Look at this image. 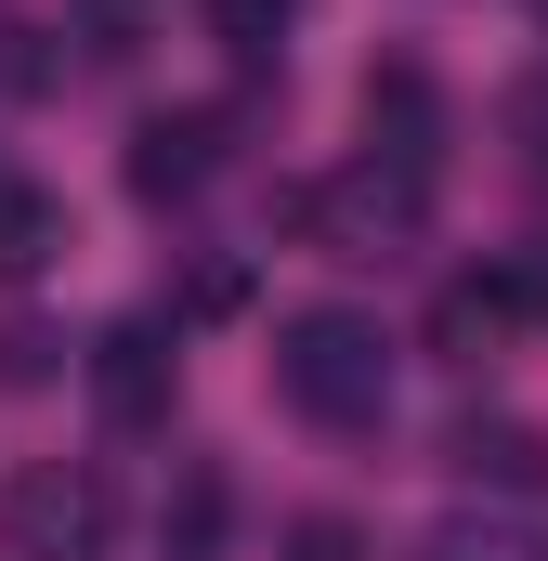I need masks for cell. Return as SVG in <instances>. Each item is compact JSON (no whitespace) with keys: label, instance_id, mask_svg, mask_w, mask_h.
<instances>
[{"label":"cell","instance_id":"obj_1","mask_svg":"<svg viewBox=\"0 0 548 561\" xmlns=\"http://www.w3.org/2000/svg\"><path fill=\"white\" fill-rule=\"evenodd\" d=\"M274 392H287V419H313V431H379V405H392V340H379V313L300 300V313L274 327Z\"/></svg>","mask_w":548,"mask_h":561},{"label":"cell","instance_id":"obj_2","mask_svg":"<svg viewBox=\"0 0 548 561\" xmlns=\"http://www.w3.org/2000/svg\"><path fill=\"white\" fill-rule=\"evenodd\" d=\"M118 549V496H105V470H79V457H26L13 483H0V561H105Z\"/></svg>","mask_w":548,"mask_h":561},{"label":"cell","instance_id":"obj_3","mask_svg":"<svg viewBox=\"0 0 548 561\" xmlns=\"http://www.w3.org/2000/svg\"><path fill=\"white\" fill-rule=\"evenodd\" d=\"M287 222H300L327 262H392V249H418V222H431V183L379 170V157H353V170L300 183V196H287Z\"/></svg>","mask_w":548,"mask_h":561},{"label":"cell","instance_id":"obj_4","mask_svg":"<svg viewBox=\"0 0 548 561\" xmlns=\"http://www.w3.org/2000/svg\"><path fill=\"white\" fill-rule=\"evenodd\" d=\"M170 392H183L170 327H157V313H118V327L92 340V405H105L118 431H157V419H170Z\"/></svg>","mask_w":548,"mask_h":561},{"label":"cell","instance_id":"obj_5","mask_svg":"<svg viewBox=\"0 0 548 561\" xmlns=\"http://www.w3.org/2000/svg\"><path fill=\"white\" fill-rule=\"evenodd\" d=\"M353 105H366V157H379V170H406V183H431V157H444V92H431V66H406V53H392V66H366V92H353Z\"/></svg>","mask_w":548,"mask_h":561},{"label":"cell","instance_id":"obj_6","mask_svg":"<svg viewBox=\"0 0 548 561\" xmlns=\"http://www.w3.org/2000/svg\"><path fill=\"white\" fill-rule=\"evenodd\" d=\"M209 170H222V118H209V105H170V118H144V131H132V196H157V209L196 196Z\"/></svg>","mask_w":548,"mask_h":561},{"label":"cell","instance_id":"obj_7","mask_svg":"<svg viewBox=\"0 0 548 561\" xmlns=\"http://www.w3.org/2000/svg\"><path fill=\"white\" fill-rule=\"evenodd\" d=\"M418 561H548V523L536 510H457L418 536Z\"/></svg>","mask_w":548,"mask_h":561},{"label":"cell","instance_id":"obj_8","mask_svg":"<svg viewBox=\"0 0 548 561\" xmlns=\"http://www.w3.org/2000/svg\"><path fill=\"white\" fill-rule=\"evenodd\" d=\"M53 249H66V196H53V183H13V170H0V287H26L39 262H53Z\"/></svg>","mask_w":548,"mask_h":561},{"label":"cell","instance_id":"obj_9","mask_svg":"<svg viewBox=\"0 0 548 561\" xmlns=\"http://www.w3.org/2000/svg\"><path fill=\"white\" fill-rule=\"evenodd\" d=\"M457 470H470V483H510V496H536V483H548V431L483 419V431H457Z\"/></svg>","mask_w":548,"mask_h":561},{"label":"cell","instance_id":"obj_10","mask_svg":"<svg viewBox=\"0 0 548 561\" xmlns=\"http://www.w3.org/2000/svg\"><path fill=\"white\" fill-rule=\"evenodd\" d=\"M157 561H222V470H183V496L157 510Z\"/></svg>","mask_w":548,"mask_h":561},{"label":"cell","instance_id":"obj_11","mask_svg":"<svg viewBox=\"0 0 548 561\" xmlns=\"http://www.w3.org/2000/svg\"><path fill=\"white\" fill-rule=\"evenodd\" d=\"M483 313H496V327H548V249H510V262H483Z\"/></svg>","mask_w":548,"mask_h":561},{"label":"cell","instance_id":"obj_12","mask_svg":"<svg viewBox=\"0 0 548 561\" xmlns=\"http://www.w3.org/2000/svg\"><path fill=\"white\" fill-rule=\"evenodd\" d=\"M287 13H300V0H209V39H222V53H274Z\"/></svg>","mask_w":548,"mask_h":561},{"label":"cell","instance_id":"obj_13","mask_svg":"<svg viewBox=\"0 0 548 561\" xmlns=\"http://www.w3.org/2000/svg\"><path fill=\"white\" fill-rule=\"evenodd\" d=\"M510 144H523V170L548 183V79H523V92H510Z\"/></svg>","mask_w":548,"mask_h":561},{"label":"cell","instance_id":"obj_14","mask_svg":"<svg viewBox=\"0 0 548 561\" xmlns=\"http://www.w3.org/2000/svg\"><path fill=\"white\" fill-rule=\"evenodd\" d=\"M287 561H353V523H327V510H313V523H287Z\"/></svg>","mask_w":548,"mask_h":561},{"label":"cell","instance_id":"obj_15","mask_svg":"<svg viewBox=\"0 0 548 561\" xmlns=\"http://www.w3.org/2000/svg\"><path fill=\"white\" fill-rule=\"evenodd\" d=\"M0 379H53V340L39 327H0Z\"/></svg>","mask_w":548,"mask_h":561}]
</instances>
